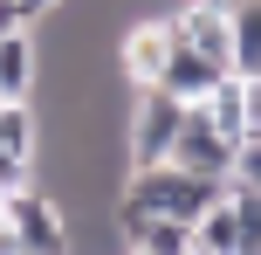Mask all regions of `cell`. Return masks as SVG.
I'll return each instance as SVG.
<instances>
[{
  "instance_id": "cell-1",
  "label": "cell",
  "mask_w": 261,
  "mask_h": 255,
  "mask_svg": "<svg viewBox=\"0 0 261 255\" xmlns=\"http://www.w3.org/2000/svg\"><path fill=\"white\" fill-rule=\"evenodd\" d=\"M227 193V179H206V173H186V166L158 159V166H130L124 173V207H144V214H179V221H199L213 200Z\"/></svg>"
},
{
  "instance_id": "cell-2",
  "label": "cell",
  "mask_w": 261,
  "mask_h": 255,
  "mask_svg": "<svg viewBox=\"0 0 261 255\" xmlns=\"http://www.w3.org/2000/svg\"><path fill=\"white\" fill-rule=\"evenodd\" d=\"M0 221L14 228V242L28 255H62L69 248V214H62V200L41 179H21V187L0 193Z\"/></svg>"
},
{
  "instance_id": "cell-3",
  "label": "cell",
  "mask_w": 261,
  "mask_h": 255,
  "mask_svg": "<svg viewBox=\"0 0 261 255\" xmlns=\"http://www.w3.org/2000/svg\"><path fill=\"white\" fill-rule=\"evenodd\" d=\"M172 35H179V14H138V21L110 41V55H117V69H124L130 83H158Z\"/></svg>"
},
{
  "instance_id": "cell-4",
  "label": "cell",
  "mask_w": 261,
  "mask_h": 255,
  "mask_svg": "<svg viewBox=\"0 0 261 255\" xmlns=\"http://www.w3.org/2000/svg\"><path fill=\"white\" fill-rule=\"evenodd\" d=\"M234 145H241V138H227L220 124H206L193 104H186V124H179V138H172V152H165V159H172V166H186V173L227 179V166H234Z\"/></svg>"
},
{
  "instance_id": "cell-5",
  "label": "cell",
  "mask_w": 261,
  "mask_h": 255,
  "mask_svg": "<svg viewBox=\"0 0 261 255\" xmlns=\"http://www.w3.org/2000/svg\"><path fill=\"white\" fill-rule=\"evenodd\" d=\"M220 76H227V69L213 62V55H199L186 35H172V49H165V69H158V90H172L179 104H199V97H206Z\"/></svg>"
},
{
  "instance_id": "cell-6",
  "label": "cell",
  "mask_w": 261,
  "mask_h": 255,
  "mask_svg": "<svg viewBox=\"0 0 261 255\" xmlns=\"http://www.w3.org/2000/svg\"><path fill=\"white\" fill-rule=\"evenodd\" d=\"M179 35L199 55H213L220 69H234V21H227V0H179Z\"/></svg>"
},
{
  "instance_id": "cell-7",
  "label": "cell",
  "mask_w": 261,
  "mask_h": 255,
  "mask_svg": "<svg viewBox=\"0 0 261 255\" xmlns=\"http://www.w3.org/2000/svg\"><path fill=\"white\" fill-rule=\"evenodd\" d=\"M35 76H41V41L21 21L0 35V97H35Z\"/></svg>"
},
{
  "instance_id": "cell-8",
  "label": "cell",
  "mask_w": 261,
  "mask_h": 255,
  "mask_svg": "<svg viewBox=\"0 0 261 255\" xmlns=\"http://www.w3.org/2000/svg\"><path fill=\"white\" fill-rule=\"evenodd\" d=\"M193 110H199L206 124H220L227 138H241V131H248V90H241V69H227V76L213 83V90L199 97Z\"/></svg>"
},
{
  "instance_id": "cell-9",
  "label": "cell",
  "mask_w": 261,
  "mask_h": 255,
  "mask_svg": "<svg viewBox=\"0 0 261 255\" xmlns=\"http://www.w3.org/2000/svg\"><path fill=\"white\" fill-rule=\"evenodd\" d=\"M193 248H213V255H241V214H234V200H213L206 214L193 221Z\"/></svg>"
},
{
  "instance_id": "cell-10",
  "label": "cell",
  "mask_w": 261,
  "mask_h": 255,
  "mask_svg": "<svg viewBox=\"0 0 261 255\" xmlns=\"http://www.w3.org/2000/svg\"><path fill=\"white\" fill-rule=\"evenodd\" d=\"M227 21H234V69L254 76V69H261V0H234Z\"/></svg>"
},
{
  "instance_id": "cell-11",
  "label": "cell",
  "mask_w": 261,
  "mask_h": 255,
  "mask_svg": "<svg viewBox=\"0 0 261 255\" xmlns=\"http://www.w3.org/2000/svg\"><path fill=\"white\" fill-rule=\"evenodd\" d=\"M227 187H248V193H261V138H241V145H234Z\"/></svg>"
},
{
  "instance_id": "cell-12",
  "label": "cell",
  "mask_w": 261,
  "mask_h": 255,
  "mask_svg": "<svg viewBox=\"0 0 261 255\" xmlns=\"http://www.w3.org/2000/svg\"><path fill=\"white\" fill-rule=\"evenodd\" d=\"M241 90H248V131H241V138H261V69L241 76Z\"/></svg>"
},
{
  "instance_id": "cell-13",
  "label": "cell",
  "mask_w": 261,
  "mask_h": 255,
  "mask_svg": "<svg viewBox=\"0 0 261 255\" xmlns=\"http://www.w3.org/2000/svg\"><path fill=\"white\" fill-rule=\"evenodd\" d=\"M28 14H21V0H0V35H7V28H21Z\"/></svg>"
},
{
  "instance_id": "cell-14",
  "label": "cell",
  "mask_w": 261,
  "mask_h": 255,
  "mask_svg": "<svg viewBox=\"0 0 261 255\" xmlns=\"http://www.w3.org/2000/svg\"><path fill=\"white\" fill-rule=\"evenodd\" d=\"M48 7H55V0H21V14H28V21H41Z\"/></svg>"
},
{
  "instance_id": "cell-15",
  "label": "cell",
  "mask_w": 261,
  "mask_h": 255,
  "mask_svg": "<svg viewBox=\"0 0 261 255\" xmlns=\"http://www.w3.org/2000/svg\"><path fill=\"white\" fill-rule=\"evenodd\" d=\"M186 255H213V248H186Z\"/></svg>"
},
{
  "instance_id": "cell-16",
  "label": "cell",
  "mask_w": 261,
  "mask_h": 255,
  "mask_svg": "<svg viewBox=\"0 0 261 255\" xmlns=\"http://www.w3.org/2000/svg\"><path fill=\"white\" fill-rule=\"evenodd\" d=\"M124 255H130V248H124Z\"/></svg>"
}]
</instances>
